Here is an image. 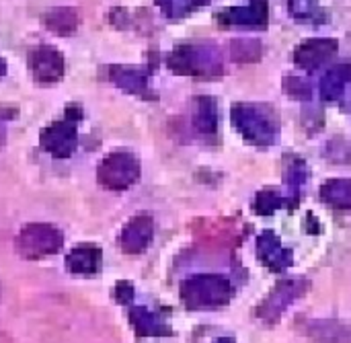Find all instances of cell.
Segmentation results:
<instances>
[{"mask_svg":"<svg viewBox=\"0 0 351 343\" xmlns=\"http://www.w3.org/2000/svg\"><path fill=\"white\" fill-rule=\"evenodd\" d=\"M150 222L148 220H138L130 230H128V239H125V247L132 251H140L148 239H150Z\"/></svg>","mask_w":351,"mask_h":343,"instance_id":"obj_13","label":"cell"},{"mask_svg":"<svg viewBox=\"0 0 351 343\" xmlns=\"http://www.w3.org/2000/svg\"><path fill=\"white\" fill-rule=\"evenodd\" d=\"M257 253H259L261 261H263L267 268L278 270V272L284 270V268H288V265L292 263L290 251H286V249L282 247L280 239H278L274 233H269V230H265V233L259 237V241H257Z\"/></svg>","mask_w":351,"mask_h":343,"instance_id":"obj_6","label":"cell"},{"mask_svg":"<svg viewBox=\"0 0 351 343\" xmlns=\"http://www.w3.org/2000/svg\"><path fill=\"white\" fill-rule=\"evenodd\" d=\"M282 204H284V198L276 189H263V191L257 193L253 208H255L257 214L267 216V214H274L278 208H282Z\"/></svg>","mask_w":351,"mask_h":343,"instance_id":"obj_12","label":"cell"},{"mask_svg":"<svg viewBox=\"0 0 351 343\" xmlns=\"http://www.w3.org/2000/svg\"><path fill=\"white\" fill-rule=\"evenodd\" d=\"M321 200L333 208H351V179H329L321 187Z\"/></svg>","mask_w":351,"mask_h":343,"instance_id":"obj_8","label":"cell"},{"mask_svg":"<svg viewBox=\"0 0 351 343\" xmlns=\"http://www.w3.org/2000/svg\"><path fill=\"white\" fill-rule=\"evenodd\" d=\"M195 128L202 134H216L218 132V103L214 97H199L195 107Z\"/></svg>","mask_w":351,"mask_h":343,"instance_id":"obj_9","label":"cell"},{"mask_svg":"<svg viewBox=\"0 0 351 343\" xmlns=\"http://www.w3.org/2000/svg\"><path fill=\"white\" fill-rule=\"evenodd\" d=\"M218 23L222 27H239V29H263L267 25V2L251 0L249 6L226 8L218 14Z\"/></svg>","mask_w":351,"mask_h":343,"instance_id":"obj_4","label":"cell"},{"mask_svg":"<svg viewBox=\"0 0 351 343\" xmlns=\"http://www.w3.org/2000/svg\"><path fill=\"white\" fill-rule=\"evenodd\" d=\"M216 343H230L228 340H220V342H216Z\"/></svg>","mask_w":351,"mask_h":343,"instance_id":"obj_16","label":"cell"},{"mask_svg":"<svg viewBox=\"0 0 351 343\" xmlns=\"http://www.w3.org/2000/svg\"><path fill=\"white\" fill-rule=\"evenodd\" d=\"M230 54L234 62H257L261 58V43L257 39H234Z\"/></svg>","mask_w":351,"mask_h":343,"instance_id":"obj_11","label":"cell"},{"mask_svg":"<svg viewBox=\"0 0 351 343\" xmlns=\"http://www.w3.org/2000/svg\"><path fill=\"white\" fill-rule=\"evenodd\" d=\"M169 66L179 74L218 76L222 74V56L214 43L181 45L169 60Z\"/></svg>","mask_w":351,"mask_h":343,"instance_id":"obj_2","label":"cell"},{"mask_svg":"<svg viewBox=\"0 0 351 343\" xmlns=\"http://www.w3.org/2000/svg\"><path fill=\"white\" fill-rule=\"evenodd\" d=\"M189 307H218L230 298V284L220 276H197L183 288Z\"/></svg>","mask_w":351,"mask_h":343,"instance_id":"obj_3","label":"cell"},{"mask_svg":"<svg viewBox=\"0 0 351 343\" xmlns=\"http://www.w3.org/2000/svg\"><path fill=\"white\" fill-rule=\"evenodd\" d=\"M308 173H306V165L302 161H292L290 167L286 169V183L292 191H298L302 187V183L306 181Z\"/></svg>","mask_w":351,"mask_h":343,"instance_id":"obj_14","label":"cell"},{"mask_svg":"<svg viewBox=\"0 0 351 343\" xmlns=\"http://www.w3.org/2000/svg\"><path fill=\"white\" fill-rule=\"evenodd\" d=\"M302 282H286V284H280L278 290L269 296V300L265 303V311H267V319L269 317H278L282 313L284 307H288L290 300H294L300 292H302Z\"/></svg>","mask_w":351,"mask_h":343,"instance_id":"obj_10","label":"cell"},{"mask_svg":"<svg viewBox=\"0 0 351 343\" xmlns=\"http://www.w3.org/2000/svg\"><path fill=\"white\" fill-rule=\"evenodd\" d=\"M232 123L243 134V138L257 146H269L278 142L280 126L271 107L267 105H232Z\"/></svg>","mask_w":351,"mask_h":343,"instance_id":"obj_1","label":"cell"},{"mask_svg":"<svg viewBox=\"0 0 351 343\" xmlns=\"http://www.w3.org/2000/svg\"><path fill=\"white\" fill-rule=\"evenodd\" d=\"M350 82L351 66L350 64H339V66L331 68L323 76V80H321V97L325 101H337L346 93V88H348Z\"/></svg>","mask_w":351,"mask_h":343,"instance_id":"obj_7","label":"cell"},{"mask_svg":"<svg viewBox=\"0 0 351 343\" xmlns=\"http://www.w3.org/2000/svg\"><path fill=\"white\" fill-rule=\"evenodd\" d=\"M337 54L335 39H306L294 51V62L302 70H317Z\"/></svg>","mask_w":351,"mask_h":343,"instance_id":"obj_5","label":"cell"},{"mask_svg":"<svg viewBox=\"0 0 351 343\" xmlns=\"http://www.w3.org/2000/svg\"><path fill=\"white\" fill-rule=\"evenodd\" d=\"M284 88H286V93L290 95V97H294V99H311V84L302 78V76H288L286 80H284Z\"/></svg>","mask_w":351,"mask_h":343,"instance_id":"obj_15","label":"cell"}]
</instances>
